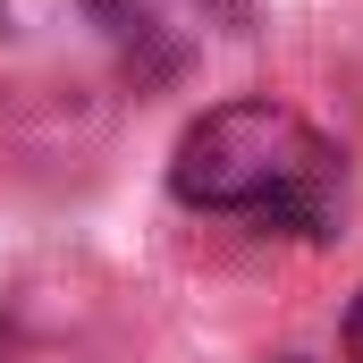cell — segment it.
Masks as SVG:
<instances>
[{"mask_svg":"<svg viewBox=\"0 0 363 363\" xmlns=\"http://www.w3.org/2000/svg\"><path fill=\"white\" fill-rule=\"evenodd\" d=\"M169 186L194 211H245L321 237L338 220V152L279 101H220L178 135Z\"/></svg>","mask_w":363,"mask_h":363,"instance_id":"6da1fadb","label":"cell"},{"mask_svg":"<svg viewBox=\"0 0 363 363\" xmlns=\"http://www.w3.org/2000/svg\"><path fill=\"white\" fill-rule=\"evenodd\" d=\"M0 17H9L17 34H51V26H68V17H101V0H0Z\"/></svg>","mask_w":363,"mask_h":363,"instance_id":"7a4b0ae2","label":"cell"},{"mask_svg":"<svg viewBox=\"0 0 363 363\" xmlns=\"http://www.w3.org/2000/svg\"><path fill=\"white\" fill-rule=\"evenodd\" d=\"M347 355L363 363V296H355V313H347Z\"/></svg>","mask_w":363,"mask_h":363,"instance_id":"3957f363","label":"cell"}]
</instances>
